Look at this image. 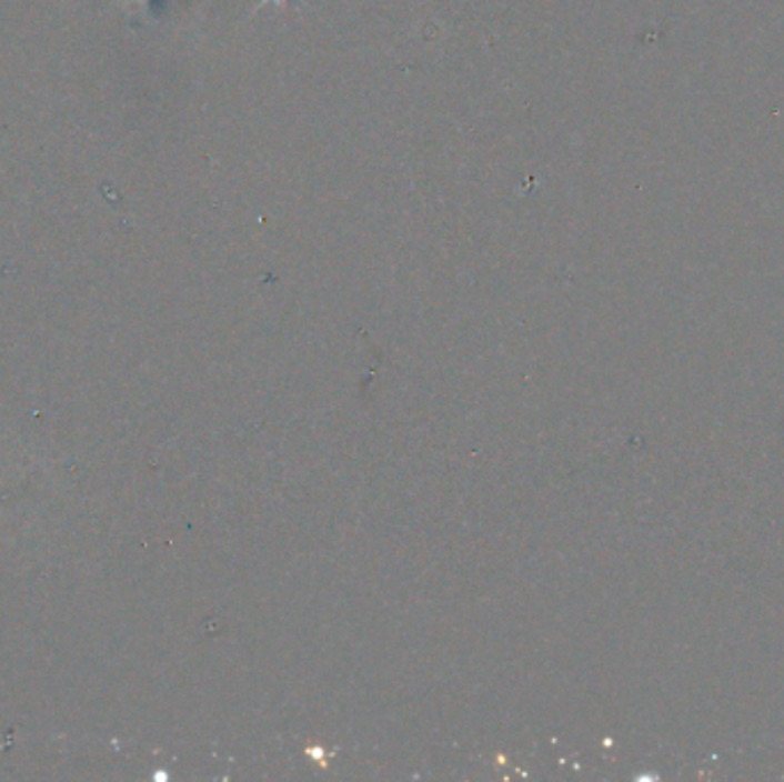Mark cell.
I'll return each instance as SVG.
<instances>
[{"instance_id": "cell-1", "label": "cell", "mask_w": 784, "mask_h": 782, "mask_svg": "<svg viewBox=\"0 0 784 782\" xmlns=\"http://www.w3.org/2000/svg\"><path fill=\"white\" fill-rule=\"evenodd\" d=\"M269 3H273V0H262V3L258 6V10H262V8L269 6ZM275 3H278V6H288V0H275Z\"/></svg>"}]
</instances>
